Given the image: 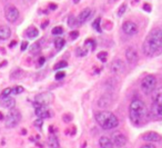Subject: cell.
<instances>
[{
	"instance_id": "1",
	"label": "cell",
	"mask_w": 162,
	"mask_h": 148,
	"mask_svg": "<svg viewBox=\"0 0 162 148\" xmlns=\"http://www.w3.org/2000/svg\"><path fill=\"white\" fill-rule=\"evenodd\" d=\"M142 50L149 57H155L162 54V30H152L142 45Z\"/></svg>"
},
{
	"instance_id": "2",
	"label": "cell",
	"mask_w": 162,
	"mask_h": 148,
	"mask_svg": "<svg viewBox=\"0 0 162 148\" xmlns=\"http://www.w3.org/2000/svg\"><path fill=\"white\" fill-rule=\"evenodd\" d=\"M129 117L134 126H140L147 122L148 109L141 99H133L129 106Z\"/></svg>"
},
{
	"instance_id": "3",
	"label": "cell",
	"mask_w": 162,
	"mask_h": 148,
	"mask_svg": "<svg viewBox=\"0 0 162 148\" xmlns=\"http://www.w3.org/2000/svg\"><path fill=\"white\" fill-rule=\"evenodd\" d=\"M96 122H98L102 129L109 130L117 128L119 125V119L117 118V116L112 114L111 111H99L96 114Z\"/></svg>"
},
{
	"instance_id": "4",
	"label": "cell",
	"mask_w": 162,
	"mask_h": 148,
	"mask_svg": "<svg viewBox=\"0 0 162 148\" xmlns=\"http://www.w3.org/2000/svg\"><path fill=\"white\" fill-rule=\"evenodd\" d=\"M21 120V114L18 109H11L7 114L6 118H4V125L7 128H15L16 126H18L19 122Z\"/></svg>"
},
{
	"instance_id": "5",
	"label": "cell",
	"mask_w": 162,
	"mask_h": 148,
	"mask_svg": "<svg viewBox=\"0 0 162 148\" xmlns=\"http://www.w3.org/2000/svg\"><path fill=\"white\" fill-rule=\"evenodd\" d=\"M157 78L153 75H147L141 82V89L144 94H151L155 90Z\"/></svg>"
},
{
	"instance_id": "6",
	"label": "cell",
	"mask_w": 162,
	"mask_h": 148,
	"mask_svg": "<svg viewBox=\"0 0 162 148\" xmlns=\"http://www.w3.org/2000/svg\"><path fill=\"white\" fill-rule=\"evenodd\" d=\"M53 101V95L51 93H41L38 94L34 97V103L33 105H38V106H46L50 105Z\"/></svg>"
},
{
	"instance_id": "7",
	"label": "cell",
	"mask_w": 162,
	"mask_h": 148,
	"mask_svg": "<svg viewBox=\"0 0 162 148\" xmlns=\"http://www.w3.org/2000/svg\"><path fill=\"white\" fill-rule=\"evenodd\" d=\"M4 17L9 22H16L19 18V10L14 5H7L4 7Z\"/></svg>"
},
{
	"instance_id": "8",
	"label": "cell",
	"mask_w": 162,
	"mask_h": 148,
	"mask_svg": "<svg viewBox=\"0 0 162 148\" xmlns=\"http://www.w3.org/2000/svg\"><path fill=\"white\" fill-rule=\"evenodd\" d=\"M111 141L113 144L114 147H123L125 144H127V137L124 135L120 131H117V133H113L112 136H111Z\"/></svg>"
},
{
	"instance_id": "9",
	"label": "cell",
	"mask_w": 162,
	"mask_h": 148,
	"mask_svg": "<svg viewBox=\"0 0 162 148\" xmlns=\"http://www.w3.org/2000/svg\"><path fill=\"white\" fill-rule=\"evenodd\" d=\"M122 30H123V32H124L125 35L133 36V35H136V33L138 32V27H136V25L133 21H129V20H128V21L123 22Z\"/></svg>"
},
{
	"instance_id": "10",
	"label": "cell",
	"mask_w": 162,
	"mask_h": 148,
	"mask_svg": "<svg viewBox=\"0 0 162 148\" xmlns=\"http://www.w3.org/2000/svg\"><path fill=\"white\" fill-rule=\"evenodd\" d=\"M92 14H93V11H92L91 8H86V9H83V10L80 12V15L78 16V23H79V26L80 25H83V23H86V22L88 21L89 19L91 18Z\"/></svg>"
},
{
	"instance_id": "11",
	"label": "cell",
	"mask_w": 162,
	"mask_h": 148,
	"mask_svg": "<svg viewBox=\"0 0 162 148\" xmlns=\"http://www.w3.org/2000/svg\"><path fill=\"white\" fill-rule=\"evenodd\" d=\"M34 106V108H36V110H34V113H36V116H37L39 119H46V118H49L50 117V111H49V109L46 106H38V105H33Z\"/></svg>"
},
{
	"instance_id": "12",
	"label": "cell",
	"mask_w": 162,
	"mask_h": 148,
	"mask_svg": "<svg viewBox=\"0 0 162 148\" xmlns=\"http://www.w3.org/2000/svg\"><path fill=\"white\" fill-rule=\"evenodd\" d=\"M142 139L144 141H149V143H158V141L162 140L161 135L154 131H148L142 136Z\"/></svg>"
},
{
	"instance_id": "13",
	"label": "cell",
	"mask_w": 162,
	"mask_h": 148,
	"mask_svg": "<svg viewBox=\"0 0 162 148\" xmlns=\"http://www.w3.org/2000/svg\"><path fill=\"white\" fill-rule=\"evenodd\" d=\"M125 58L128 60V63L131 65H134L138 61V52L133 47H129L125 50Z\"/></svg>"
},
{
	"instance_id": "14",
	"label": "cell",
	"mask_w": 162,
	"mask_h": 148,
	"mask_svg": "<svg viewBox=\"0 0 162 148\" xmlns=\"http://www.w3.org/2000/svg\"><path fill=\"white\" fill-rule=\"evenodd\" d=\"M124 67H125L124 63L121 59H116L111 63L110 69L113 74H121L122 71L124 70Z\"/></svg>"
},
{
	"instance_id": "15",
	"label": "cell",
	"mask_w": 162,
	"mask_h": 148,
	"mask_svg": "<svg viewBox=\"0 0 162 148\" xmlns=\"http://www.w3.org/2000/svg\"><path fill=\"white\" fill-rule=\"evenodd\" d=\"M0 106L4 108H7V109H14L16 106V101L14 98L9 97H0Z\"/></svg>"
},
{
	"instance_id": "16",
	"label": "cell",
	"mask_w": 162,
	"mask_h": 148,
	"mask_svg": "<svg viewBox=\"0 0 162 148\" xmlns=\"http://www.w3.org/2000/svg\"><path fill=\"white\" fill-rule=\"evenodd\" d=\"M11 36V29L9 28L8 26H0V40L4 41V40H7L9 39Z\"/></svg>"
},
{
	"instance_id": "17",
	"label": "cell",
	"mask_w": 162,
	"mask_h": 148,
	"mask_svg": "<svg viewBox=\"0 0 162 148\" xmlns=\"http://www.w3.org/2000/svg\"><path fill=\"white\" fill-rule=\"evenodd\" d=\"M152 100H153V104L162 106V87H159L154 90L153 96H152Z\"/></svg>"
},
{
	"instance_id": "18",
	"label": "cell",
	"mask_w": 162,
	"mask_h": 148,
	"mask_svg": "<svg viewBox=\"0 0 162 148\" xmlns=\"http://www.w3.org/2000/svg\"><path fill=\"white\" fill-rule=\"evenodd\" d=\"M99 146L100 148H114L111 139L107 136H101L99 138Z\"/></svg>"
},
{
	"instance_id": "19",
	"label": "cell",
	"mask_w": 162,
	"mask_h": 148,
	"mask_svg": "<svg viewBox=\"0 0 162 148\" xmlns=\"http://www.w3.org/2000/svg\"><path fill=\"white\" fill-rule=\"evenodd\" d=\"M151 114H152V116H153L154 118L162 119V106H159V105L152 104Z\"/></svg>"
},
{
	"instance_id": "20",
	"label": "cell",
	"mask_w": 162,
	"mask_h": 148,
	"mask_svg": "<svg viewBox=\"0 0 162 148\" xmlns=\"http://www.w3.org/2000/svg\"><path fill=\"white\" fill-rule=\"evenodd\" d=\"M111 105V98L108 95H103L98 101V106L100 108H108Z\"/></svg>"
},
{
	"instance_id": "21",
	"label": "cell",
	"mask_w": 162,
	"mask_h": 148,
	"mask_svg": "<svg viewBox=\"0 0 162 148\" xmlns=\"http://www.w3.org/2000/svg\"><path fill=\"white\" fill-rule=\"evenodd\" d=\"M48 145L50 148H59V140L55 135H51L48 138Z\"/></svg>"
},
{
	"instance_id": "22",
	"label": "cell",
	"mask_w": 162,
	"mask_h": 148,
	"mask_svg": "<svg viewBox=\"0 0 162 148\" xmlns=\"http://www.w3.org/2000/svg\"><path fill=\"white\" fill-rule=\"evenodd\" d=\"M39 36V30L34 27H31L27 30V37L28 38H37Z\"/></svg>"
},
{
	"instance_id": "23",
	"label": "cell",
	"mask_w": 162,
	"mask_h": 148,
	"mask_svg": "<svg viewBox=\"0 0 162 148\" xmlns=\"http://www.w3.org/2000/svg\"><path fill=\"white\" fill-rule=\"evenodd\" d=\"M41 50V45L40 42H34V44H32L31 46H30V52L31 54H33V55H37V54H39Z\"/></svg>"
},
{
	"instance_id": "24",
	"label": "cell",
	"mask_w": 162,
	"mask_h": 148,
	"mask_svg": "<svg viewBox=\"0 0 162 148\" xmlns=\"http://www.w3.org/2000/svg\"><path fill=\"white\" fill-rule=\"evenodd\" d=\"M64 44H66V40H64L63 38L58 37V38H56L55 39V47H56V49H58V50H60L61 48H63Z\"/></svg>"
},
{
	"instance_id": "25",
	"label": "cell",
	"mask_w": 162,
	"mask_h": 148,
	"mask_svg": "<svg viewBox=\"0 0 162 148\" xmlns=\"http://www.w3.org/2000/svg\"><path fill=\"white\" fill-rule=\"evenodd\" d=\"M68 25H69V27L72 28V29H74V28H77V27L79 26L77 18L74 17V16H69V18H68Z\"/></svg>"
},
{
	"instance_id": "26",
	"label": "cell",
	"mask_w": 162,
	"mask_h": 148,
	"mask_svg": "<svg viewBox=\"0 0 162 148\" xmlns=\"http://www.w3.org/2000/svg\"><path fill=\"white\" fill-rule=\"evenodd\" d=\"M22 75H23V71L21 69H16L11 72V79H20L22 77Z\"/></svg>"
},
{
	"instance_id": "27",
	"label": "cell",
	"mask_w": 162,
	"mask_h": 148,
	"mask_svg": "<svg viewBox=\"0 0 162 148\" xmlns=\"http://www.w3.org/2000/svg\"><path fill=\"white\" fill-rule=\"evenodd\" d=\"M100 23H101V18H97L94 21L92 22V27H93L98 32H101V31H102L101 27H100Z\"/></svg>"
},
{
	"instance_id": "28",
	"label": "cell",
	"mask_w": 162,
	"mask_h": 148,
	"mask_svg": "<svg viewBox=\"0 0 162 148\" xmlns=\"http://www.w3.org/2000/svg\"><path fill=\"white\" fill-rule=\"evenodd\" d=\"M76 54H77L78 57H85V56H87V54H88V49L79 47V48H77V51H76Z\"/></svg>"
},
{
	"instance_id": "29",
	"label": "cell",
	"mask_w": 162,
	"mask_h": 148,
	"mask_svg": "<svg viewBox=\"0 0 162 148\" xmlns=\"http://www.w3.org/2000/svg\"><path fill=\"white\" fill-rule=\"evenodd\" d=\"M68 66V63H67V61H59L58 63H56L55 66V70H59V69H62V68H66V67Z\"/></svg>"
},
{
	"instance_id": "30",
	"label": "cell",
	"mask_w": 162,
	"mask_h": 148,
	"mask_svg": "<svg viewBox=\"0 0 162 148\" xmlns=\"http://www.w3.org/2000/svg\"><path fill=\"white\" fill-rule=\"evenodd\" d=\"M23 87H21V86H16V87H14L12 88V93L11 94H15V95H19V94L23 93Z\"/></svg>"
},
{
	"instance_id": "31",
	"label": "cell",
	"mask_w": 162,
	"mask_h": 148,
	"mask_svg": "<svg viewBox=\"0 0 162 148\" xmlns=\"http://www.w3.org/2000/svg\"><path fill=\"white\" fill-rule=\"evenodd\" d=\"M52 35H61V33H63V28L62 27H60V26H58V27H55L53 29H52Z\"/></svg>"
},
{
	"instance_id": "32",
	"label": "cell",
	"mask_w": 162,
	"mask_h": 148,
	"mask_svg": "<svg viewBox=\"0 0 162 148\" xmlns=\"http://www.w3.org/2000/svg\"><path fill=\"white\" fill-rule=\"evenodd\" d=\"M107 56H108V54L106 51H100L99 54H98V59H100L101 61H106L107 60Z\"/></svg>"
},
{
	"instance_id": "33",
	"label": "cell",
	"mask_w": 162,
	"mask_h": 148,
	"mask_svg": "<svg viewBox=\"0 0 162 148\" xmlns=\"http://www.w3.org/2000/svg\"><path fill=\"white\" fill-rule=\"evenodd\" d=\"M125 10H127V5H125V4H122L121 7L119 8V10H118V16H119V17H121V16L124 15Z\"/></svg>"
},
{
	"instance_id": "34",
	"label": "cell",
	"mask_w": 162,
	"mask_h": 148,
	"mask_svg": "<svg viewBox=\"0 0 162 148\" xmlns=\"http://www.w3.org/2000/svg\"><path fill=\"white\" fill-rule=\"evenodd\" d=\"M11 93H12V88H6L4 91H2L1 96H2V97H9Z\"/></svg>"
},
{
	"instance_id": "35",
	"label": "cell",
	"mask_w": 162,
	"mask_h": 148,
	"mask_svg": "<svg viewBox=\"0 0 162 148\" xmlns=\"http://www.w3.org/2000/svg\"><path fill=\"white\" fill-rule=\"evenodd\" d=\"M86 45H90L92 50L96 48V41H94V39H88V40L86 41Z\"/></svg>"
},
{
	"instance_id": "36",
	"label": "cell",
	"mask_w": 162,
	"mask_h": 148,
	"mask_svg": "<svg viewBox=\"0 0 162 148\" xmlns=\"http://www.w3.org/2000/svg\"><path fill=\"white\" fill-rule=\"evenodd\" d=\"M64 77H66V74L63 71H59V72H57V75H56V79L57 80H60V79H62Z\"/></svg>"
},
{
	"instance_id": "37",
	"label": "cell",
	"mask_w": 162,
	"mask_h": 148,
	"mask_svg": "<svg viewBox=\"0 0 162 148\" xmlns=\"http://www.w3.org/2000/svg\"><path fill=\"white\" fill-rule=\"evenodd\" d=\"M79 37V32H78L77 30H72L70 32V38L71 39H77Z\"/></svg>"
},
{
	"instance_id": "38",
	"label": "cell",
	"mask_w": 162,
	"mask_h": 148,
	"mask_svg": "<svg viewBox=\"0 0 162 148\" xmlns=\"http://www.w3.org/2000/svg\"><path fill=\"white\" fill-rule=\"evenodd\" d=\"M42 124H44V120H42V119L38 118L37 120L34 122V126L38 127V128H41V127H42Z\"/></svg>"
},
{
	"instance_id": "39",
	"label": "cell",
	"mask_w": 162,
	"mask_h": 148,
	"mask_svg": "<svg viewBox=\"0 0 162 148\" xmlns=\"http://www.w3.org/2000/svg\"><path fill=\"white\" fill-rule=\"evenodd\" d=\"M62 119H63V122H71V119H72V116L69 115V114H67V115H63Z\"/></svg>"
},
{
	"instance_id": "40",
	"label": "cell",
	"mask_w": 162,
	"mask_h": 148,
	"mask_svg": "<svg viewBox=\"0 0 162 148\" xmlns=\"http://www.w3.org/2000/svg\"><path fill=\"white\" fill-rule=\"evenodd\" d=\"M143 10H146L147 12H151V6L149 4L143 5Z\"/></svg>"
},
{
	"instance_id": "41",
	"label": "cell",
	"mask_w": 162,
	"mask_h": 148,
	"mask_svg": "<svg viewBox=\"0 0 162 148\" xmlns=\"http://www.w3.org/2000/svg\"><path fill=\"white\" fill-rule=\"evenodd\" d=\"M27 47H28V42L27 41H22V44H21V50L22 51H25L27 49Z\"/></svg>"
},
{
	"instance_id": "42",
	"label": "cell",
	"mask_w": 162,
	"mask_h": 148,
	"mask_svg": "<svg viewBox=\"0 0 162 148\" xmlns=\"http://www.w3.org/2000/svg\"><path fill=\"white\" fill-rule=\"evenodd\" d=\"M140 148H155V146L152 144H146V145H143V146H141Z\"/></svg>"
},
{
	"instance_id": "43",
	"label": "cell",
	"mask_w": 162,
	"mask_h": 148,
	"mask_svg": "<svg viewBox=\"0 0 162 148\" xmlns=\"http://www.w3.org/2000/svg\"><path fill=\"white\" fill-rule=\"evenodd\" d=\"M44 61H46L44 57H40V58H39V61H38V65H39V66H42L44 63Z\"/></svg>"
},
{
	"instance_id": "44",
	"label": "cell",
	"mask_w": 162,
	"mask_h": 148,
	"mask_svg": "<svg viewBox=\"0 0 162 148\" xmlns=\"http://www.w3.org/2000/svg\"><path fill=\"white\" fill-rule=\"evenodd\" d=\"M49 8H50L51 10H55V9H57V5L51 4V5H50V6H49Z\"/></svg>"
},
{
	"instance_id": "45",
	"label": "cell",
	"mask_w": 162,
	"mask_h": 148,
	"mask_svg": "<svg viewBox=\"0 0 162 148\" xmlns=\"http://www.w3.org/2000/svg\"><path fill=\"white\" fill-rule=\"evenodd\" d=\"M47 25H49V22H48V21H46V22H44V23H42V25H41V27H42V28H44V27L47 26Z\"/></svg>"
},
{
	"instance_id": "46",
	"label": "cell",
	"mask_w": 162,
	"mask_h": 148,
	"mask_svg": "<svg viewBox=\"0 0 162 148\" xmlns=\"http://www.w3.org/2000/svg\"><path fill=\"white\" fill-rule=\"evenodd\" d=\"M116 1H117V0H108V2H109V4H114Z\"/></svg>"
},
{
	"instance_id": "47",
	"label": "cell",
	"mask_w": 162,
	"mask_h": 148,
	"mask_svg": "<svg viewBox=\"0 0 162 148\" xmlns=\"http://www.w3.org/2000/svg\"><path fill=\"white\" fill-rule=\"evenodd\" d=\"M16 44H17V41H12V42L10 44V47H14V46H15Z\"/></svg>"
},
{
	"instance_id": "48",
	"label": "cell",
	"mask_w": 162,
	"mask_h": 148,
	"mask_svg": "<svg viewBox=\"0 0 162 148\" xmlns=\"http://www.w3.org/2000/svg\"><path fill=\"white\" fill-rule=\"evenodd\" d=\"M0 120H4V115L0 113Z\"/></svg>"
},
{
	"instance_id": "49",
	"label": "cell",
	"mask_w": 162,
	"mask_h": 148,
	"mask_svg": "<svg viewBox=\"0 0 162 148\" xmlns=\"http://www.w3.org/2000/svg\"><path fill=\"white\" fill-rule=\"evenodd\" d=\"M79 1H80V0H74V4H78Z\"/></svg>"
}]
</instances>
